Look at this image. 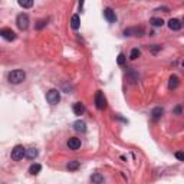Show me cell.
<instances>
[{
  "mask_svg": "<svg viewBox=\"0 0 184 184\" xmlns=\"http://www.w3.org/2000/svg\"><path fill=\"white\" fill-rule=\"evenodd\" d=\"M183 26V23L180 22L179 19H170L168 20V27L171 29V30H180Z\"/></svg>",
  "mask_w": 184,
  "mask_h": 184,
  "instance_id": "10",
  "label": "cell"
},
{
  "mask_svg": "<svg viewBox=\"0 0 184 184\" xmlns=\"http://www.w3.org/2000/svg\"><path fill=\"white\" fill-rule=\"evenodd\" d=\"M140 55H141V52H140V49H132L131 50V55H130V59H132V60H135V59H138L140 58Z\"/></svg>",
  "mask_w": 184,
  "mask_h": 184,
  "instance_id": "21",
  "label": "cell"
},
{
  "mask_svg": "<svg viewBox=\"0 0 184 184\" xmlns=\"http://www.w3.org/2000/svg\"><path fill=\"white\" fill-rule=\"evenodd\" d=\"M25 155H26V148L23 145H16L13 150H12V158H13L15 161H20Z\"/></svg>",
  "mask_w": 184,
  "mask_h": 184,
  "instance_id": "4",
  "label": "cell"
},
{
  "mask_svg": "<svg viewBox=\"0 0 184 184\" xmlns=\"http://www.w3.org/2000/svg\"><path fill=\"white\" fill-rule=\"evenodd\" d=\"M38 150L36 148H27L26 150V157L29 158V160H35V158L38 157Z\"/></svg>",
  "mask_w": 184,
  "mask_h": 184,
  "instance_id": "16",
  "label": "cell"
},
{
  "mask_svg": "<svg viewBox=\"0 0 184 184\" xmlns=\"http://www.w3.org/2000/svg\"><path fill=\"white\" fill-rule=\"evenodd\" d=\"M73 112H75V115H82V114H83V112H85V107H83V104H81V102L73 104Z\"/></svg>",
  "mask_w": 184,
  "mask_h": 184,
  "instance_id": "15",
  "label": "cell"
},
{
  "mask_svg": "<svg viewBox=\"0 0 184 184\" xmlns=\"http://www.w3.org/2000/svg\"><path fill=\"white\" fill-rule=\"evenodd\" d=\"M104 17H105L109 23H114L115 20H117V15H115V12L112 10V9H109V7H107V9L104 10Z\"/></svg>",
  "mask_w": 184,
  "mask_h": 184,
  "instance_id": "8",
  "label": "cell"
},
{
  "mask_svg": "<svg viewBox=\"0 0 184 184\" xmlns=\"http://www.w3.org/2000/svg\"><path fill=\"white\" fill-rule=\"evenodd\" d=\"M180 85V79H179V76H170V79H168V88L170 89H175V88H179Z\"/></svg>",
  "mask_w": 184,
  "mask_h": 184,
  "instance_id": "12",
  "label": "cell"
},
{
  "mask_svg": "<svg viewBox=\"0 0 184 184\" xmlns=\"http://www.w3.org/2000/svg\"><path fill=\"white\" fill-rule=\"evenodd\" d=\"M40 170H42V165L40 164H32L29 167V173L32 174V175H36V174L40 173Z\"/></svg>",
  "mask_w": 184,
  "mask_h": 184,
  "instance_id": "17",
  "label": "cell"
},
{
  "mask_svg": "<svg viewBox=\"0 0 184 184\" xmlns=\"http://www.w3.org/2000/svg\"><path fill=\"white\" fill-rule=\"evenodd\" d=\"M82 7H83V0H79V10H82Z\"/></svg>",
  "mask_w": 184,
  "mask_h": 184,
  "instance_id": "27",
  "label": "cell"
},
{
  "mask_svg": "<svg viewBox=\"0 0 184 184\" xmlns=\"http://www.w3.org/2000/svg\"><path fill=\"white\" fill-rule=\"evenodd\" d=\"M150 50H151L152 53L155 55L158 50H161V46H160V45H152V46H150Z\"/></svg>",
  "mask_w": 184,
  "mask_h": 184,
  "instance_id": "25",
  "label": "cell"
},
{
  "mask_svg": "<svg viewBox=\"0 0 184 184\" xmlns=\"http://www.w3.org/2000/svg\"><path fill=\"white\" fill-rule=\"evenodd\" d=\"M81 26V19H79V15H73V16L70 17V27L73 29V30H78Z\"/></svg>",
  "mask_w": 184,
  "mask_h": 184,
  "instance_id": "11",
  "label": "cell"
},
{
  "mask_svg": "<svg viewBox=\"0 0 184 184\" xmlns=\"http://www.w3.org/2000/svg\"><path fill=\"white\" fill-rule=\"evenodd\" d=\"M16 25H17V27H19L20 30H26L27 27H29V16H27L26 13H20V15H17Z\"/></svg>",
  "mask_w": 184,
  "mask_h": 184,
  "instance_id": "3",
  "label": "cell"
},
{
  "mask_svg": "<svg viewBox=\"0 0 184 184\" xmlns=\"http://www.w3.org/2000/svg\"><path fill=\"white\" fill-rule=\"evenodd\" d=\"M125 60H127V58H125V55H124V53H119V55H118V59H117V62H118V65H119V66L125 65Z\"/></svg>",
  "mask_w": 184,
  "mask_h": 184,
  "instance_id": "23",
  "label": "cell"
},
{
  "mask_svg": "<svg viewBox=\"0 0 184 184\" xmlns=\"http://www.w3.org/2000/svg\"><path fill=\"white\" fill-rule=\"evenodd\" d=\"M162 114H164V109H162L161 107H157V108H154L151 111V118L154 119V121H158V119L161 118Z\"/></svg>",
  "mask_w": 184,
  "mask_h": 184,
  "instance_id": "14",
  "label": "cell"
},
{
  "mask_svg": "<svg viewBox=\"0 0 184 184\" xmlns=\"http://www.w3.org/2000/svg\"><path fill=\"white\" fill-rule=\"evenodd\" d=\"M66 168H68L69 171H75V170H78V168H79V161H78V160L69 161L68 164H66Z\"/></svg>",
  "mask_w": 184,
  "mask_h": 184,
  "instance_id": "19",
  "label": "cell"
},
{
  "mask_svg": "<svg viewBox=\"0 0 184 184\" xmlns=\"http://www.w3.org/2000/svg\"><path fill=\"white\" fill-rule=\"evenodd\" d=\"M91 181L92 183H104V177L101 174H94L91 177Z\"/></svg>",
  "mask_w": 184,
  "mask_h": 184,
  "instance_id": "22",
  "label": "cell"
},
{
  "mask_svg": "<svg viewBox=\"0 0 184 184\" xmlns=\"http://www.w3.org/2000/svg\"><path fill=\"white\" fill-rule=\"evenodd\" d=\"M150 23H151L154 27H161L164 25V20H162L161 17H151L150 19Z\"/></svg>",
  "mask_w": 184,
  "mask_h": 184,
  "instance_id": "18",
  "label": "cell"
},
{
  "mask_svg": "<svg viewBox=\"0 0 184 184\" xmlns=\"http://www.w3.org/2000/svg\"><path fill=\"white\" fill-rule=\"evenodd\" d=\"M181 65H183V68H184V60H183V63H181Z\"/></svg>",
  "mask_w": 184,
  "mask_h": 184,
  "instance_id": "29",
  "label": "cell"
},
{
  "mask_svg": "<svg viewBox=\"0 0 184 184\" xmlns=\"http://www.w3.org/2000/svg\"><path fill=\"white\" fill-rule=\"evenodd\" d=\"M73 128H75V131H78V132H85V131H87V124H85L82 119H78V121H75V124H73Z\"/></svg>",
  "mask_w": 184,
  "mask_h": 184,
  "instance_id": "13",
  "label": "cell"
},
{
  "mask_svg": "<svg viewBox=\"0 0 184 184\" xmlns=\"http://www.w3.org/2000/svg\"><path fill=\"white\" fill-rule=\"evenodd\" d=\"M19 6H22L23 9H30L33 6V0H17Z\"/></svg>",
  "mask_w": 184,
  "mask_h": 184,
  "instance_id": "20",
  "label": "cell"
},
{
  "mask_svg": "<svg viewBox=\"0 0 184 184\" xmlns=\"http://www.w3.org/2000/svg\"><path fill=\"white\" fill-rule=\"evenodd\" d=\"M7 79H9V82L13 83V85H19V83H22V82L26 79V73H25L22 69H15L9 73Z\"/></svg>",
  "mask_w": 184,
  "mask_h": 184,
  "instance_id": "1",
  "label": "cell"
},
{
  "mask_svg": "<svg viewBox=\"0 0 184 184\" xmlns=\"http://www.w3.org/2000/svg\"><path fill=\"white\" fill-rule=\"evenodd\" d=\"M68 147H69V150H72V151H76L78 148H81V140L76 138V137H72L68 141Z\"/></svg>",
  "mask_w": 184,
  "mask_h": 184,
  "instance_id": "7",
  "label": "cell"
},
{
  "mask_svg": "<svg viewBox=\"0 0 184 184\" xmlns=\"http://www.w3.org/2000/svg\"><path fill=\"white\" fill-rule=\"evenodd\" d=\"M46 25H48V20H39L38 22V25H36V29H38V30H40V29H42V27H45L46 26Z\"/></svg>",
  "mask_w": 184,
  "mask_h": 184,
  "instance_id": "24",
  "label": "cell"
},
{
  "mask_svg": "<svg viewBox=\"0 0 184 184\" xmlns=\"http://www.w3.org/2000/svg\"><path fill=\"white\" fill-rule=\"evenodd\" d=\"M142 33H144V29H142V27H132V29H125L124 35L125 36H132V35H135V36H142Z\"/></svg>",
  "mask_w": 184,
  "mask_h": 184,
  "instance_id": "9",
  "label": "cell"
},
{
  "mask_svg": "<svg viewBox=\"0 0 184 184\" xmlns=\"http://www.w3.org/2000/svg\"><path fill=\"white\" fill-rule=\"evenodd\" d=\"M95 107L98 109H101V111L107 108V99H105V97H104V94L101 91H98L95 94Z\"/></svg>",
  "mask_w": 184,
  "mask_h": 184,
  "instance_id": "5",
  "label": "cell"
},
{
  "mask_svg": "<svg viewBox=\"0 0 184 184\" xmlns=\"http://www.w3.org/2000/svg\"><path fill=\"white\" fill-rule=\"evenodd\" d=\"M46 101L50 105H56L60 101V92L58 89H50V91H48V94H46Z\"/></svg>",
  "mask_w": 184,
  "mask_h": 184,
  "instance_id": "2",
  "label": "cell"
},
{
  "mask_svg": "<svg viewBox=\"0 0 184 184\" xmlns=\"http://www.w3.org/2000/svg\"><path fill=\"white\" fill-rule=\"evenodd\" d=\"M175 157L179 158L180 161H184V152H181V151H179V152H175Z\"/></svg>",
  "mask_w": 184,
  "mask_h": 184,
  "instance_id": "26",
  "label": "cell"
},
{
  "mask_svg": "<svg viewBox=\"0 0 184 184\" xmlns=\"http://www.w3.org/2000/svg\"><path fill=\"white\" fill-rule=\"evenodd\" d=\"M180 111H181V109H180V107H177V108H175V114H180Z\"/></svg>",
  "mask_w": 184,
  "mask_h": 184,
  "instance_id": "28",
  "label": "cell"
},
{
  "mask_svg": "<svg viewBox=\"0 0 184 184\" xmlns=\"http://www.w3.org/2000/svg\"><path fill=\"white\" fill-rule=\"evenodd\" d=\"M183 23H184V19H183Z\"/></svg>",
  "mask_w": 184,
  "mask_h": 184,
  "instance_id": "30",
  "label": "cell"
},
{
  "mask_svg": "<svg viewBox=\"0 0 184 184\" xmlns=\"http://www.w3.org/2000/svg\"><path fill=\"white\" fill-rule=\"evenodd\" d=\"M0 36H2L3 39H6V40H9V42H10V40H15V39H16V33L13 32L12 29H7V27H5V29H2V30H0Z\"/></svg>",
  "mask_w": 184,
  "mask_h": 184,
  "instance_id": "6",
  "label": "cell"
}]
</instances>
